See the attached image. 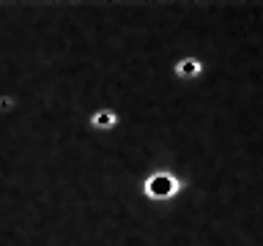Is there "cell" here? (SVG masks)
Returning a JSON list of instances; mask_svg holds the SVG:
<instances>
[{
    "mask_svg": "<svg viewBox=\"0 0 263 246\" xmlns=\"http://www.w3.org/2000/svg\"><path fill=\"white\" fill-rule=\"evenodd\" d=\"M186 186H189V178L184 172H176L173 167H154L140 178L137 192L151 205H167L173 200H178L186 192Z\"/></svg>",
    "mask_w": 263,
    "mask_h": 246,
    "instance_id": "obj_1",
    "label": "cell"
},
{
    "mask_svg": "<svg viewBox=\"0 0 263 246\" xmlns=\"http://www.w3.org/2000/svg\"><path fill=\"white\" fill-rule=\"evenodd\" d=\"M88 129L93 131V134H112V131H118L121 129V123H123V115L115 110V107H93V110L88 112Z\"/></svg>",
    "mask_w": 263,
    "mask_h": 246,
    "instance_id": "obj_2",
    "label": "cell"
},
{
    "mask_svg": "<svg viewBox=\"0 0 263 246\" xmlns=\"http://www.w3.org/2000/svg\"><path fill=\"white\" fill-rule=\"evenodd\" d=\"M170 71L178 82H197V79H203V74H205V63H203V57L186 52V55H181L173 60Z\"/></svg>",
    "mask_w": 263,
    "mask_h": 246,
    "instance_id": "obj_3",
    "label": "cell"
}]
</instances>
